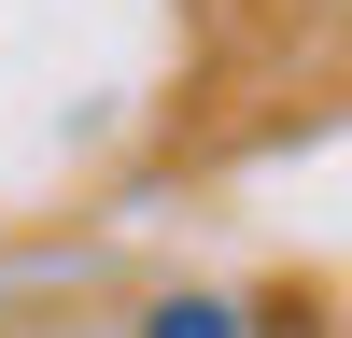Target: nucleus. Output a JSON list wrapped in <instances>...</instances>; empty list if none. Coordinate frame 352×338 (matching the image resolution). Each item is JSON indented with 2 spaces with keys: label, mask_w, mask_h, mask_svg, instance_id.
I'll return each mask as SVG.
<instances>
[{
  "label": "nucleus",
  "mask_w": 352,
  "mask_h": 338,
  "mask_svg": "<svg viewBox=\"0 0 352 338\" xmlns=\"http://www.w3.org/2000/svg\"><path fill=\"white\" fill-rule=\"evenodd\" d=\"M155 338H240V310H226V296H169Z\"/></svg>",
  "instance_id": "f257e3e1"
}]
</instances>
